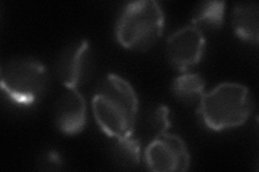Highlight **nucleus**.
Here are the masks:
<instances>
[{
	"label": "nucleus",
	"instance_id": "f257e3e1",
	"mask_svg": "<svg viewBox=\"0 0 259 172\" xmlns=\"http://www.w3.org/2000/svg\"><path fill=\"white\" fill-rule=\"evenodd\" d=\"M92 110L102 132L112 139L132 136L139 114V97L124 78L109 73L92 98Z\"/></svg>",
	"mask_w": 259,
	"mask_h": 172
},
{
	"label": "nucleus",
	"instance_id": "f03ea898",
	"mask_svg": "<svg viewBox=\"0 0 259 172\" xmlns=\"http://www.w3.org/2000/svg\"><path fill=\"white\" fill-rule=\"evenodd\" d=\"M249 89L239 83L225 82L204 93L198 106V116L205 127L214 132L244 124L253 111Z\"/></svg>",
	"mask_w": 259,
	"mask_h": 172
},
{
	"label": "nucleus",
	"instance_id": "7ed1b4c3",
	"mask_svg": "<svg viewBox=\"0 0 259 172\" xmlns=\"http://www.w3.org/2000/svg\"><path fill=\"white\" fill-rule=\"evenodd\" d=\"M164 13L155 0L128 3L116 24V38L120 45L133 51H148L162 36Z\"/></svg>",
	"mask_w": 259,
	"mask_h": 172
},
{
	"label": "nucleus",
	"instance_id": "20e7f679",
	"mask_svg": "<svg viewBox=\"0 0 259 172\" xmlns=\"http://www.w3.org/2000/svg\"><path fill=\"white\" fill-rule=\"evenodd\" d=\"M0 80L3 92L11 101L31 105L45 94L49 76L46 66L39 61L20 57L3 64Z\"/></svg>",
	"mask_w": 259,
	"mask_h": 172
},
{
	"label": "nucleus",
	"instance_id": "39448f33",
	"mask_svg": "<svg viewBox=\"0 0 259 172\" xmlns=\"http://www.w3.org/2000/svg\"><path fill=\"white\" fill-rule=\"evenodd\" d=\"M145 163L149 171H187L190 153L181 137L171 133H159L145 151Z\"/></svg>",
	"mask_w": 259,
	"mask_h": 172
},
{
	"label": "nucleus",
	"instance_id": "423d86ee",
	"mask_svg": "<svg viewBox=\"0 0 259 172\" xmlns=\"http://www.w3.org/2000/svg\"><path fill=\"white\" fill-rule=\"evenodd\" d=\"M203 31L193 25H187L176 30L166 40V56L172 66L180 71L200 63L205 50Z\"/></svg>",
	"mask_w": 259,
	"mask_h": 172
},
{
	"label": "nucleus",
	"instance_id": "0eeeda50",
	"mask_svg": "<svg viewBox=\"0 0 259 172\" xmlns=\"http://www.w3.org/2000/svg\"><path fill=\"white\" fill-rule=\"evenodd\" d=\"M55 124L68 136L80 134L87 124V101L78 88H66L55 109Z\"/></svg>",
	"mask_w": 259,
	"mask_h": 172
},
{
	"label": "nucleus",
	"instance_id": "6e6552de",
	"mask_svg": "<svg viewBox=\"0 0 259 172\" xmlns=\"http://www.w3.org/2000/svg\"><path fill=\"white\" fill-rule=\"evenodd\" d=\"M89 41L80 40L68 45L56 63V76L65 88H78L83 80L89 54Z\"/></svg>",
	"mask_w": 259,
	"mask_h": 172
},
{
	"label": "nucleus",
	"instance_id": "1a4fd4ad",
	"mask_svg": "<svg viewBox=\"0 0 259 172\" xmlns=\"http://www.w3.org/2000/svg\"><path fill=\"white\" fill-rule=\"evenodd\" d=\"M232 25L237 36L246 42L259 41V7L257 3H240L232 12Z\"/></svg>",
	"mask_w": 259,
	"mask_h": 172
},
{
	"label": "nucleus",
	"instance_id": "9d476101",
	"mask_svg": "<svg viewBox=\"0 0 259 172\" xmlns=\"http://www.w3.org/2000/svg\"><path fill=\"white\" fill-rule=\"evenodd\" d=\"M205 82L198 73L186 72L176 77L172 83V93L185 104L199 103L204 95Z\"/></svg>",
	"mask_w": 259,
	"mask_h": 172
},
{
	"label": "nucleus",
	"instance_id": "9b49d317",
	"mask_svg": "<svg viewBox=\"0 0 259 172\" xmlns=\"http://www.w3.org/2000/svg\"><path fill=\"white\" fill-rule=\"evenodd\" d=\"M226 3L224 2H207L199 6L191 19V25L200 30L217 29L222 27L224 23Z\"/></svg>",
	"mask_w": 259,
	"mask_h": 172
},
{
	"label": "nucleus",
	"instance_id": "f8f14e48",
	"mask_svg": "<svg viewBox=\"0 0 259 172\" xmlns=\"http://www.w3.org/2000/svg\"><path fill=\"white\" fill-rule=\"evenodd\" d=\"M115 155L119 162L127 167H136L141 161L140 141L132 136L123 139H115Z\"/></svg>",
	"mask_w": 259,
	"mask_h": 172
},
{
	"label": "nucleus",
	"instance_id": "ddd939ff",
	"mask_svg": "<svg viewBox=\"0 0 259 172\" xmlns=\"http://www.w3.org/2000/svg\"><path fill=\"white\" fill-rule=\"evenodd\" d=\"M169 110L165 105H160L159 108L155 111L152 116V123L153 126L157 127L159 133H164L171 126V122H169ZM158 133V134H159Z\"/></svg>",
	"mask_w": 259,
	"mask_h": 172
}]
</instances>
